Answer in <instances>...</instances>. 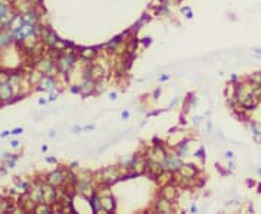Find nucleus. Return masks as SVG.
<instances>
[{"label": "nucleus", "mask_w": 261, "mask_h": 214, "mask_svg": "<svg viewBox=\"0 0 261 214\" xmlns=\"http://www.w3.org/2000/svg\"><path fill=\"white\" fill-rule=\"evenodd\" d=\"M42 198H44L45 202H48V204L54 202V200L57 198V192H55V189H52V185H49V187H42Z\"/></svg>", "instance_id": "f257e3e1"}, {"label": "nucleus", "mask_w": 261, "mask_h": 214, "mask_svg": "<svg viewBox=\"0 0 261 214\" xmlns=\"http://www.w3.org/2000/svg\"><path fill=\"white\" fill-rule=\"evenodd\" d=\"M102 178H103V181H104V182L112 184V182H115V181H116L117 175H116V171H115L113 168H107V169H104V171H103Z\"/></svg>", "instance_id": "f03ea898"}, {"label": "nucleus", "mask_w": 261, "mask_h": 214, "mask_svg": "<svg viewBox=\"0 0 261 214\" xmlns=\"http://www.w3.org/2000/svg\"><path fill=\"white\" fill-rule=\"evenodd\" d=\"M63 179H64L63 174H61L60 171H55V172L49 174V177H48V184L52 185V187H57V185H60V184L63 182Z\"/></svg>", "instance_id": "7ed1b4c3"}, {"label": "nucleus", "mask_w": 261, "mask_h": 214, "mask_svg": "<svg viewBox=\"0 0 261 214\" xmlns=\"http://www.w3.org/2000/svg\"><path fill=\"white\" fill-rule=\"evenodd\" d=\"M71 64H73V57H64V58H60V59H58V67H60V70L64 71V72L70 70Z\"/></svg>", "instance_id": "20e7f679"}, {"label": "nucleus", "mask_w": 261, "mask_h": 214, "mask_svg": "<svg viewBox=\"0 0 261 214\" xmlns=\"http://www.w3.org/2000/svg\"><path fill=\"white\" fill-rule=\"evenodd\" d=\"M42 36H44V41H45V44H48V45H55V42H57V36L49 31V29H44L42 31Z\"/></svg>", "instance_id": "39448f33"}, {"label": "nucleus", "mask_w": 261, "mask_h": 214, "mask_svg": "<svg viewBox=\"0 0 261 214\" xmlns=\"http://www.w3.org/2000/svg\"><path fill=\"white\" fill-rule=\"evenodd\" d=\"M10 94H12V91H10V84H2V85H0V98L6 100V98L10 97Z\"/></svg>", "instance_id": "423d86ee"}, {"label": "nucleus", "mask_w": 261, "mask_h": 214, "mask_svg": "<svg viewBox=\"0 0 261 214\" xmlns=\"http://www.w3.org/2000/svg\"><path fill=\"white\" fill-rule=\"evenodd\" d=\"M100 205H102L106 211H110V210H113L115 202H113V200H112L110 197H104V198L100 200Z\"/></svg>", "instance_id": "0eeeda50"}, {"label": "nucleus", "mask_w": 261, "mask_h": 214, "mask_svg": "<svg viewBox=\"0 0 261 214\" xmlns=\"http://www.w3.org/2000/svg\"><path fill=\"white\" fill-rule=\"evenodd\" d=\"M158 208H160V211H164V213H170V210H171V205H170V200H167V198H164V200H161V201H158Z\"/></svg>", "instance_id": "6e6552de"}, {"label": "nucleus", "mask_w": 261, "mask_h": 214, "mask_svg": "<svg viewBox=\"0 0 261 214\" xmlns=\"http://www.w3.org/2000/svg\"><path fill=\"white\" fill-rule=\"evenodd\" d=\"M52 85H54V80L52 78H49V77H44L42 78V81H41V88L42 90H51L52 88Z\"/></svg>", "instance_id": "1a4fd4ad"}, {"label": "nucleus", "mask_w": 261, "mask_h": 214, "mask_svg": "<svg viewBox=\"0 0 261 214\" xmlns=\"http://www.w3.org/2000/svg\"><path fill=\"white\" fill-rule=\"evenodd\" d=\"M163 197L167 198V200H173V198L176 197V189H174L173 187H166V188L163 189Z\"/></svg>", "instance_id": "9d476101"}, {"label": "nucleus", "mask_w": 261, "mask_h": 214, "mask_svg": "<svg viewBox=\"0 0 261 214\" xmlns=\"http://www.w3.org/2000/svg\"><path fill=\"white\" fill-rule=\"evenodd\" d=\"M180 172H181V175L183 177H186V178H192L193 175H194V171H193V168L192 166H181L180 168Z\"/></svg>", "instance_id": "9b49d317"}, {"label": "nucleus", "mask_w": 261, "mask_h": 214, "mask_svg": "<svg viewBox=\"0 0 261 214\" xmlns=\"http://www.w3.org/2000/svg\"><path fill=\"white\" fill-rule=\"evenodd\" d=\"M93 85H94V84H93V81L87 80V81H86V82H84V84L80 87V90H81V93H84V94H89V93L93 90Z\"/></svg>", "instance_id": "f8f14e48"}, {"label": "nucleus", "mask_w": 261, "mask_h": 214, "mask_svg": "<svg viewBox=\"0 0 261 214\" xmlns=\"http://www.w3.org/2000/svg\"><path fill=\"white\" fill-rule=\"evenodd\" d=\"M22 20H23L25 23H28V25H32V23L36 20V15H35L34 12H29L28 15H25V16L22 18Z\"/></svg>", "instance_id": "ddd939ff"}, {"label": "nucleus", "mask_w": 261, "mask_h": 214, "mask_svg": "<svg viewBox=\"0 0 261 214\" xmlns=\"http://www.w3.org/2000/svg\"><path fill=\"white\" fill-rule=\"evenodd\" d=\"M150 169L152 171V174H154V175H160V174L163 172V168L160 166V164H158V162H152V164L150 165Z\"/></svg>", "instance_id": "4468645a"}, {"label": "nucleus", "mask_w": 261, "mask_h": 214, "mask_svg": "<svg viewBox=\"0 0 261 214\" xmlns=\"http://www.w3.org/2000/svg\"><path fill=\"white\" fill-rule=\"evenodd\" d=\"M152 153H154V156H152V158H154V161H155V162H160V161H163V159H164V152H163L161 149H158V148H157Z\"/></svg>", "instance_id": "2eb2a0df"}, {"label": "nucleus", "mask_w": 261, "mask_h": 214, "mask_svg": "<svg viewBox=\"0 0 261 214\" xmlns=\"http://www.w3.org/2000/svg\"><path fill=\"white\" fill-rule=\"evenodd\" d=\"M91 74H93V77H102L103 75V68L99 67V65H94L91 68Z\"/></svg>", "instance_id": "dca6fc26"}, {"label": "nucleus", "mask_w": 261, "mask_h": 214, "mask_svg": "<svg viewBox=\"0 0 261 214\" xmlns=\"http://www.w3.org/2000/svg\"><path fill=\"white\" fill-rule=\"evenodd\" d=\"M49 68H51V62H48V61H42V64H39V70H41V71L48 72Z\"/></svg>", "instance_id": "f3484780"}, {"label": "nucleus", "mask_w": 261, "mask_h": 214, "mask_svg": "<svg viewBox=\"0 0 261 214\" xmlns=\"http://www.w3.org/2000/svg\"><path fill=\"white\" fill-rule=\"evenodd\" d=\"M35 210H36V213H49V207L44 205V204H38Z\"/></svg>", "instance_id": "a211bd4d"}, {"label": "nucleus", "mask_w": 261, "mask_h": 214, "mask_svg": "<svg viewBox=\"0 0 261 214\" xmlns=\"http://www.w3.org/2000/svg\"><path fill=\"white\" fill-rule=\"evenodd\" d=\"M81 55H83L84 58H91V57L94 55V51H93V49H83V51H81Z\"/></svg>", "instance_id": "6ab92c4d"}, {"label": "nucleus", "mask_w": 261, "mask_h": 214, "mask_svg": "<svg viewBox=\"0 0 261 214\" xmlns=\"http://www.w3.org/2000/svg\"><path fill=\"white\" fill-rule=\"evenodd\" d=\"M6 12H8V7H6V5L0 3V19H2L3 16H6Z\"/></svg>", "instance_id": "aec40b11"}, {"label": "nucleus", "mask_w": 261, "mask_h": 214, "mask_svg": "<svg viewBox=\"0 0 261 214\" xmlns=\"http://www.w3.org/2000/svg\"><path fill=\"white\" fill-rule=\"evenodd\" d=\"M8 42H9V38H8V36H5V35L0 36V45H6Z\"/></svg>", "instance_id": "412c9836"}, {"label": "nucleus", "mask_w": 261, "mask_h": 214, "mask_svg": "<svg viewBox=\"0 0 261 214\" xmlns=\"http://www.w3.org/2000/svg\"><path fill=\"white\" fill-rule=\"evenodd\" d=\"M55 46H58V48H64V46H65V44H61V42H55Z\"/></svg>", "instance_id": "4be33fe9"}, {"label": "nucleus", "mask_w": 261, "mask_h": 214, "mask_svg": "<svg viewBox=\"0 0 261 214\" xmlns=\"http://www.w3.org/2000/svg\"><path fill=\"white\" fill-rule=\"evenodd\" d=\"M12 133H15V135H18V133H22V129H15Z\"/></svg>", "instance_id": "5701e85b"}, {"label": "nucleus", "mask_w": 261, "mask_h": 214, "mask_svg": "<svg viewBox=\"0 0 261 214\" xmlns=\"http://www.w3.org/2000/svg\"><path fill=\"white\" fill-rule=\"evenodd\" d=\"M226 158H232V153H231V152H226Z\"/></svg>", "instance_id": "b1692460"}, {"label": "nucleus", "mask_w": 261, "mask_h": 214, "mask_svg": "<svg viewBox=\"0 0 261 214\" xmlns=\"http://www.w3.org/2000/svg\"><path fill=\"white\" fill-rule=\"evenodd\" d=\"M10 2H13V0H10Z\"/></svg>", "instance_id": "393cba45"}]
</instances>
